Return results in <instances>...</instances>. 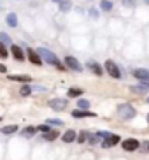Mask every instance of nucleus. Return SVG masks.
I'll use <instances>...</instances> for the list:
<instances>
[{"instance_id": "obj_28", "label": "nucleus", "mask_w": 149, "mask_h": 160, "mask_svg": "<svg viewBox=\"0 0 149 160\" xmlns=\"http://www.w3.org/2000/svg\"><path fill=\"white\" fill-rule=\"evenodd\" d=\"M46 123H49V125H56V127H60V125H61L63 122H61V120H47Z\"/></svg>"}, {"instance_id": "obj_11", "label": "nucleus", "mask_w": 149, "mask_h": 160, "mask_svg": "<svg viewBox=\"0 0 149 160\" xmlns=\"http://www.w3.org/2000/svg\"><path fill=\"white\" fill-rule=\"evenodd\" d=\"M72 116H74V118H84V116H95V113H91V111H86V109H79V111H72Z\"/></svg>"}, {"instance_id": "obj_23", "label": "nucleus", "mask_w": 149, "mask_h": 160, "mask_svg": "<svg viewBox=\"0 0 149 160\" xmlns=\"http://www.w3.org/2000/svg\"><path fill=\"white\" fill-rule=\"evenodd\" d=\"M30 93H32V88H30L28 85L21 86V95H23V97H26V95H30Z\"/></svg>"}, {"instance_id": "obj_21", "label": "nucleus", "mask_w": 149, "mask_h": 160, "mask_svg": "<svg viewBox=\"0 0 149 160\" xmlns=\"http://www.w3.org/2000/svg\"><path fill=\"white\" fill-rule=\"evenodd\" d=\"M100 7H102V11H111L112 4L109 2V0H102V2H100Z\"/></svg>"}, {"instance_id": "obj_35", "label": "nucleus", "mask_w": 149, "mask_h": 160, "mask_svg": "<svg viewBox=\"0 0 149 160\" xmlns=\"http://www.w3.org/2000/svg\"><path fill=\"white\" fill-rule=\"evenodd\" d=\"M53 2H61V0H53Z\"/></svg>"}, {"instance_id": "obj_27", "label": "nucleus", "mask_w": 149, "mask_h": 160, "mask_svg": "<svg viewBox=\"0 0 149 160\" xmlns=\"http://www.w3.org/2000/svg\"><path fill=\"white\" fill-rule=\"evenodd\" d=\"M86 137H89L88 132H81L79 137H77V141H79V142H84V141H86Z\"/></svg>"}, {"instance_id": "obj_37", "label": "nucleus", "mask_w": 149, "mask_h": 160, "mask_svg": "<svg viewBox=\"0 0 149 160\" xmlns=\"http://www.w3.org/2000/svg\"><path fill=\"white\" fill-rule=\"evenodd\" d=\"M147 120H149V116H147Z\"/></svg>"}, {"instance_id": "obj_36", "label": "nucleus", "mask_w": 149, "mask_h": 160, "mask_svg": "<svg viewBox=\"0 0 149 160\" xmlns=\"http://www.w3.org/2000/svg\"><path fill=\"white\" fill-rule=\"evenodd\" d=\"M0 120H2V116H0Z\"/></svg>"}, {"instance_id": "obj_29", "label": "nucleus", "mask_w": 149, "mask_h": 160, "mask_svg": "<svg viewBox=\"0 0 149 160\" xmlns=\"http://www.w3.org/2000/svg\"><path fill=\"white\" fill-rule=\"evenodd\" d=\"M49 128H51V125H49V123H46V125H41V127H39V130H41V132H49Z\"/></svg>"}, {"instance_id": "obj_30", "label": "nucleus", "mask_w": 149, "mask_h": 160, "mask_svg": "<svg viewBox=\"0 0 149 160\" xmlns=\"http://www.w3.org/2000/svg\"><path fill=\"white\" fill-rule=\"evenodd\" d=\"M97 137H98V136H89V142H91V144H95V142L98 141Z\"/></svg>"}, {"instance_id": "obj_14", "label": "nucleus", "mask_w": 149, "mask_h": 160, "mask_svg": "<svg viewBox=\"0 0 149 160\" xmlns=\"http://www.w3.org/2000/svg\"><path fill=\"white\" fill-rule=\"evenodd\" d=\"M61 139H63L65 142H72L75 139V132L74 130H67L65 134H63V137H61Z\"/></svg>"}, {"instance_id": "obj_19", "label": "nucleus", "mask_w": 149, "mask_h": 160, "mask_svg": "<svg viewBox=\"0 0 149 160\" xmlns=\"http://www.w3.org/2000/svg\"><path fill=\"white\" fill-rule=\"evenodd\" d=\"M79 95H83V90L81 88H70L69 90V97H79Z\"/></svg>"}, {"instance_id": "obj_4", "label": "nucleus", "mask_w": 149, "mask_h": 160, "mask_svg": "<svg viewBox=\"0 0 149 160\" xmlns=\"http://www.w3.org/2000/svg\"><path fill=\"white\" fill-rule=\"evenodd\" d=\"M49 108L55 109V111H63L67 108V100L65 99H53V100H49Z\"/></svg>"}, {"instance_id": "obj_7", "label": "nucleus", "mask_w": 149, "mask_h": 160, "mask_svg": "<svg viewBox=\"0 0 149 160\" xmlns=\"http://www.w3.org/2000/svg\"><path fill=\"white\" fill-rule=\"evenodd\" d=\"M133 74H135V78L140 83L144 81V83L149 85V71H146V69H137V71H133Z\"/></svg>"}, {"instance_id": "obj_34", "label": "nucleus", "mask_w": 149, "mask_h": 160, "mask_svg": "<svg viewBox=\"0 0 149 160\" xmlns=\"http://www.w3.org/2000/svg\"><path fill=\"white\" fill-rule=\"evenodd\" d=\"M144 2H146V4H147V5H149V0H144Z\"/></svg>"}, {"instance_id": "obj_17", "label": "nucleus", "mask_w": 149, "mask_h": 160, "mask_svg": "<svg viewBox=\"0 0 149 160\" xmlns=\"http://www.w3.org/2000/svg\"><path fill=\"white\" fill-rule=\"evenodd\" d=\"M35 132H37V128H35V127H26L21 134H23V137H32Z\"/></svg>"}, {"instance_id": "obj_10", "label": "nucleus", "mask_w": 149, "mask_h": 160, "mask_svg": "<svg viewBox=\"0 0 149 160\" xmlns=\"http://www.w3.org/2000/svg\"><path fill=\"white\" fill-rule=\"evenodd\" d=\"M11 51H12V55H14V58H16V60H25V53H23V49H21V48L19 46H11Z\"/></svg>"}, {"instance_id": "obj_2", "label": "nucleus", "mask_w": 149, "mask_h": 160, "mask_svg": "<svg viewBox=\"0 0 149 160\" xmlns=\"http://www.w3.org/2000/svg\"><path fill=\"white\" fill-rule=\"evenodd\" d=\"M118 114L121 118H125V120H130V118L135 116V109H133V106H130V104H125V106H121V108L118 109Z\"/></svg>"}, {"instance_id": "obj_26", "label": "nucleus", "mask_w": 149, "mask_h": 160, "mask_svg": "<svg viewBox=\"0 0 149 160\" xmlns=\"http://www.w3.org/2000/svg\"><path fill=\"white\" fill-rule=\"evenodd\" d=\"M77 106H79L81 109H88L89 108V102H88V100H84V99H81L79 102H77Z\"/></svg>"}, {"instance_id": "obj_18", "label": "nucleus", "mask_w": 149, "mask_h": 160, "mask_svg": "<svg viewBox=\"0 0 149 160\" xmlns=\"http://www.w3.org/2000/svg\"><path fill=\"white\" fill-rule=\"evenodd\" d=\"M89 67H91V71H93L97 76H102V67L98 65V63H95V62H91V63H89Z\"/></svg>"}, {"instance_id": "obj_6", "label": "nucleus", "mask_w": 149, "mask_h": 160, "mask_svg": "<svg viewBox=\"0 0 149 160\" xmlns=\"http://www.w3.org/2000/svg\"><path fill=\"white\" fill-rule=\"evenodd\" d=\"M118 142H119V136H116V134H109V136L103 139L102 146L103 148H111V146L118 144Z\"/></svg>"}, {"instance_id": "obj_13", "label": "nucleus", "mask_w": 149, "mask_h": 160, "mask_svg": "<svg viewBox=\"0 0 149 160\" xmlns=\"http://www.w3.org/2000/svg\"><path fill=\"white\" fill-rule=\"evenodd\" d=\"M130 90L133 93H146V92H149V85L146 83V85H140V86H132Z\"/></svg>"}, {"instance_id": "obj_25", "label": "nucleus", "mask_w": 149, "mask_h": 160, "mask_svg": "<svg viewBox=\"0 0 149 160\" xmlns=\"http://www.w3.org/2000/svg\"><path fill=\"white\" fill-rule=\"evenodd\" d=\"M70 7H72V5H70V2H60V11H63V12H67Z\"/></svg>"}, {"instance_id": "obj_20", "label": "nucleus", "mask_w": 149, "mask_h": 160, "mask_svg": "<svg viewBox=\"0 0 149 160\" xmlns=\"http://www.w3.org/2000/svg\"><path fill=\"white\" fill-rule=\"evenodd\" d=\"M16 130H18V127H16V125H7V127L2 128V132H4V134H7V136H9V134H12V132H16Z\"/></svg>"}, {"instance_id": "obj_24", "label": "nucleus", "mask_w": 149, "mask_h": 160, "mask_svg": "<svg viewBox=\"0 0 149 160\" xmlns=\"http://www.w3.org/2000/svg\"><path fill=\"white\" fill-rule=\"evenodd\" d=\"M0 41L4 44H11V37L7 35V33H4V32H0Z\"/></svg>"}, {"instance_id": "obj_8", "label": "nucleus", "mask_w": 149, "mask_h": 160, "mask_svg": "<svg viewBox=\"0 0 149 160\" xmlns=\"http://www.w3.org/2000/svg\"><path fill=\"white\" fill-rule=\"evenodd\" d=\"M139 146H140L139 141H135V139H126V141H123V148L126 151H135Z\"/></svg>"}, {"instance_id": "obj_3", "label": "nucleus", "mask_w": 149, "mask_h": 160, "mask_svg": "<svg viewBox=\"0 0 149 160\" xmlns=\"http://www.w3.org/2000/svg\"><path fill=\"white\" fill-rule=\"evenodd\" d=\"M105 71H107L109 74L114 78V79H119V78H121V72H119L118 65H116L112 60H107V62H105Z\"/></svg>"}, {"instance_id": "obj_16", "label": "nucleus", "mask_w": 149, "mask_h": 160, "mask_svg": "<svg viewBox=\"0 0 149 160\" xmlns=\"http://www.w3.org/2000/svg\"><path fill=\"white\" fill-rule=\"evenodd\" d=\"M56 137H58V132H56V130L44 132V139H46V141H55Z\"/></svg>"}, {"instance_id": "obj_9", "label": "nucleus", "mask_w": 149, "mask_h": 160, "mask_svg": "<svg viewBox=\"0 0 149 160\" xmlns=\"http://www.w3.org/2000/svg\"><path fill=\"white\" fill-rule=\"evenodd\" d=\"M28 58H30V62H32L33 65H42V57L37 51H30L28 49Z\"/></svg>"}, {"instance_id": "obj_33", "label": "nucleus", "mask_w": 149, "mask_h": 160, "mask_svg": "<svg viewBox=\"0 0 149 160\" xmlns=\"http://www.w3.org/2000/svg\"><path fill=\"white\" fill-rule=\"evenodd\" d=\"M89 14L93 16V18H97V11H95V9H91V11H89Z\"/></svg>"}, {"instance_id": "obj_22", "label": "nucleus", "mask_w": 149, "mask_h": 160, "mask_svg": "<svg viewBox=\"0 0 149 160\" xmlns=\"http://www.w3.org/2000/svg\"><path fill=\"white\" fill-rule=\"evenodd\" d=\"M9 57V51L5 49V46H4V42L0 41V58H7Z\"/></svg>"}, {"instance_id": "obj_5", "label": "nucleus", "mask_w": 149, "mask_h": 160, "mask_svg": "<svg viewBox=\"0 0 149 160\" xmlns=\"http://www.w3.org/2000/svg\"><path fill=\"white\" fill-rule=\"evenodd\" d=\"M65 65L69 67V69H72V71H83L81 63L75 60L74 57H65Z\"/></svg>"}, {"instance_id": "obj_32", "label": "nucleus", "mask_w": 149, "mask_h": 160, "mask_svg": "<svg viewBox=\"0 0 149 160\" xmlns=\"http://www.w3.org/2000/svg\"><path fill=\"white\" fill-rule=\"evenodd\" d=\"M0 72H7V67H5L4 63H0Z\"/></svg>"}, {"instance_id": "obj_12", "label": "nucleus", "mask_w": 149, "mask_h": 160, "mask_svg": "<svg viewBox=\"0 0 149 160\" xmlns=\"http://www.w3.org/2000/svg\"><path fill=\"white\" fill-rule=\"evenodd\" d=\"M9 81H19V83H28L32 81L30 76H19V74H14V76H9Z\"/></svg>"}, {"instance_id": "obj_31", "label": "nucleus", "mask_w": 149, "mask_h": 160, "mask_svg": "<svg viewBox=\"0 0 149 160\" xmlns=\"http://www.w3.org/2000/svg\"><path fill=\"white\" fill-rule=\"evenodd\" d=\"M123 4L125 5H133L135 4V0H123Z\"/></svg>"}, {"instance_id": "obj_1", "label": "nucleus", "mask_w": 149, "mask_h": 160, "mask_svg": "<svg viewBox=\"0 0 149 160\" xmlns=\"http://www.w3.org/2000/svg\"><path fill=\"white\" fill-rule=\"evenodd\" d=\"M37 53L42 57V60H44V62H47V63H53V65L58 67L60 71H63V69H65V67L61 65V62L58 60V57H56L53 51H49V49H46V48H39Z\"/></svg>"}, {"instance_id": "obj_15", "label": "nucleus", "mask_w": 149, "mask_h": 160, "mask_svg": "<svg viewBox=\"0 0 149 160\" xmlns=\"http://www.w3.org/2000/svg\"><path fill=\"white\" fill-rule=\"evenodd\" d=\"M7 25L9 27H18V18H16V14L14 12H11V14H7Z\"/></svg>"}]
</instances>
